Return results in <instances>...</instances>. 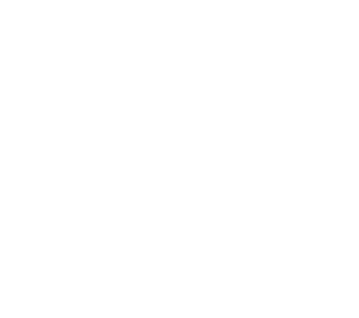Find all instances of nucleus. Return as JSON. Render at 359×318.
Returning a JSON list of instances; mask_svg holds the SVG:
<instances>
[]
</instances>
